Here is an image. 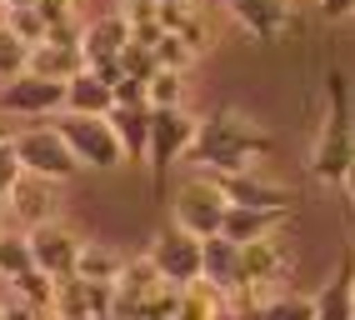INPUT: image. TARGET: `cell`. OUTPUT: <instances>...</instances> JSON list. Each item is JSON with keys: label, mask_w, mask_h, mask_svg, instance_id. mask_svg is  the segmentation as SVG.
Here are the masks:
<instances>
[{"label": "cell", "mask_w": 355, "mask_h": 320, "mask_svg": "<svg viewBox=\"0 0 355 320\" xmlns=\"http://www.w3.org/2000/svg\"><path fill=\"white\" fill-rule=\"evenodd\" d=\"M35 265L31 256V235L26 231H0V281H15Z\"/></svg>", "instance_id": "cb8c5ba5"}, {"label": "cell", "mask_w": 355, "mask_h": 320, "mask_svg": "<svg viewBox=\"0 0 355 320\" xmlns=\"http://www.w3.org/2000/svg\"><path fill=\"white\" fill-rule=\"evenodd\" d=\"M15 135V125H6V116H0V141H10Z\"/></svg>", "instance_id": "74e56055"}, {"label": "cell", "mask_w": 355, "mask_h": 320, "mask_svg": "<svg viewBox=\"0 0 355 320\" xmlns=\"http://www.w3.org/2000/svg\"><path fill=\"white\" fill-rule=\"evenodd\" d=\"M185 96H191V71H171V65H155V75L146 80V100H150V110L185 105Z\"/></svg>", "instance_id": "7402d4cb"}, {"label": "cell", "mask_w": 355, "mask_h": 320, "mask_svg": "<svg viewBox=\"0 0 355 320\" xmlns=\"http://www.w3.org/2000/svg\"><path fill=\"white\" fill-rule=\"evenodd\" d=\"M270 150H275V141L266 125H255L241 110H210V116H200V135L185 150V166L210 170V175H230V170H250V160L270 155Z\"/></svg>", "instance_id": "6da1fadb"}, {"label": "cell", "mask_w": 355, "mask_h": 320, "mask_svg": "<svg viewBox=\"0 0 355 320\" xmlns=\"http://www.w3.org/2000/svg\"><path fill=\"white\" fill-rule=\"evenodd\" d=\"M0 215H6V195H0Z\"/></svg>", "instance_id": "ab89813d"}, {"label": "cell", "mask_w": 355, "mask_h": 320, "mask_svg": "<svg viewBox=\"0 0 355 320\" xmlns=\"http://www.w3.org/2000/svg\"><path fill=\"white\" fill-rule=\"evenodd\" d=\"M65 110H80V116H110V110H115V85L101 80L90 65H80V71L65 80Z\"/></svg>", "instance_id": "2e32d148"}, {"label": "cell", "mask_w": 355, "mask_h": 320, "mask_svg": "<svg viewBox=\"0 0 355 320\" xmlns=\"http://www.w3.org/2000/svg\"><path fill=\"white\" fill-rule=\"evenodd\" d=\"M0 6H6V10H10V6H35V0H0Z\"/></svg>", "instance_id": "f35d334b"}, {"label": "cell", "mask_w": 355, "mask_h": 320, "mask_svg": "<svg viewBox=\"0 0 355 320\" xmlns=\"http://www.w3.org/2000/svg\"><path fill=\"white\" fill-rule=\"evenodd\" d=\"M45 320H85V315H70V310H45Z\"/></svg>", "instance_id": "8d00e7d4"}, {"label": "cell", "mask_w": 355, "mask_h": 320, "mask_svg": "<svg viewBox=\"0 0 355 320\" xmlns=\"http://www.w3.org/2000/svg\"><path fill=\"white\" fill-rule=\"evenodd\" d=\"M125 45H130V20H125V10H110V15H101V20H90V26H85L80 55H85V65H101L110 55H121Z\"/></svg>", "instance_id": "9a60e30c"}, {"label": "cell", "mask_w": 355, "mask_h": 320, "mask_svg": "<svg viewBox=\"0 0 355 320\" xmlns=\"http://www.w3.org/2000/svg\"><path fill=\"white\" fill-rule=\"evenodd\" d=\"M121 265H125L121 250H110L101 240H85L80 245V260H76V281H85V285H115Z\"/></svg>", "instance_id": "ffe728a7"}, {"label": "cell", "mask_w": 355, "mask_h": 320, "mask_svg": "<svg viewBox=\"0 0 355 320\" xmlns=\"http://www.w3.org/2000/svg\"><path fill=\"white\" fill-rule=\"evenodd\" d=\"M15 155H20V170H31L40 180H55V186L76 180V170H80L76 150L65 145V135L55 125H26V130H15Z\"/></svg>", "instance_id": "52a82bcc"}, {"label": "cell", "mask_w": 355, "mask_h": 320, "mask_svg": "<svg viewBox=\"0 0 355 320\" xmlns=\"http://www.w3.org/2000/svg\"><path fill=\"white\" fill-rule=\"evenodd\" d=\"M220 190L230 205H255V211H295V190L291 186H275V180L255 175V170H230V175H216Z\"/></svg>", "instance_id": "7c38bea8"}, {"label": "cell", "mask_w": 355, "mask_h": 320, "mask_svg": "<svg viewBox=\"0 0 355 320\" xmlns=\"http://www.w3.org/2000/svg\"><path fill=\"white\" fill-rule=\"evenodd\" d=\"M340 190L355 200V160H350V166H345V175H340Z\"/></svg>", "instance_id": "d590c367"}, {"label": "cell", "mask_w": 355, "mask_h": 320, "mask_svg": "<svg viewBox=\"0 0 355 320\" xmlns=\"http://www.w3.org/2000/svg\"><path fill=\"white\" fill-rule=\"evenodd\" d=\"M200 281L216 285L225 301H235L241 295V245H235L230 235H205L200 240Z\"/></svg>", "instance_id": "4fadbf2b"}, {"label": "cell", "mask_w": 355, "mask_h": 320, "mask_svg": "<svg viewBox=\"0 0 355 320\" xmlns=\"http://www.w3.org/2000/svg\"><path fill=\"white\" fill-rule=\"evenodd\" d=\"M6 26L26 40V45H40L45 35H51V26H45V15H40V6H10L6 10Z\"/></svg>", "instance_id": "4316f807"}, {"label": "cell", "mask_w": 355, "mask_h": 320, "mask_svg": "<svg viewBox=\"0 0 355 320\" xmlns=\"http://www.w3.org/2000/svg\"><path fill=\"white\" fill-rule=\"evenodd\" d=\"M225 315H230V301H225L216 285L196 281V285H180V290H175L171 320H225Z\"/></svg>", "instance_id": "d6986e66"}, {"label": "cell", "mask_w": 355, "mask_h": 320, "mask_svg": "<svg viewBox=\"0 0 355 320\" xmlns=\"http://www.w3.org/2000/svg\"><path fill=\"white\" fill-rule=\"evenodd\" d=\"M80 65H85L80 51H60V45H31V65H26V71L51 75V80H70Z\"/></svg>", "instance_id": "603a6c76"}, {"label": "cell", "mask_w": 355, "mask_h": 320, "mask_svg": "<svg viewBox=\"0 0 355 320\" xmlns=\"http://www.w3.org/2000/svg\"><path fill=\"white\" fill-rule=\"evenodd\" d=\"M0 320H45V310H40V305H31V301H20V295L10 290V301L0 305Z\"/></svg>", "instance_id": "d6a6232c"}, {"label": "cell", "mask_w": 355, "mask_h": 320, "mask_svg": "<svg viewBox=\"0 0 355 320\" xmlns=\"http://www.w3.org/2000/svg\"><path fill=\"white\" fill-rule=\"evenodd\" d=\"M65 110V80L51 75H15L0 85V116H26V121H45V116H60Z\"/></svg>", "instance_id": "9c48e42d"}, {"label": "cell", "mask_w": 355, "mask_h": 320, "mask_svg": "<svg viewBox=\"0 0 355 320\" xmlns=\"http://www.w3.org/2000/svg\"><path fill=\"white\" fill-rule=\"evenodd\" d=\"M115 6H125V0H115Z\"/></svg>", "instance_id": "b9f144b4"}, {"label": "cell", "mask_w": 355, "mask_h": 320, "mask_svg": "<svg viewBox=\"0 0 355 320\" xmlns=\"http://www.w3.org/2000/svg\"><path fill=\"white\" fill-rule=\"evenodd\" d=\"M175 35L191 45L196 55H205V51H210V20H205L200 10H185V15H180V26H175Z\"/></svg>", "instance_id": "f1b7e54d"}, {"label": "cell", "mask_w": 355, "mask_h": 320, "mask_svg": "<svg viewBox=\"0 0 355 320\" xmlns=\"http://www.w3.org/2000/svg\"><path fill=\"white\" fill-rule=\"evenodd\" d=\"M350 160H355V90H350V75L340 65H330V75H325V121H320L315 150H311V175L320 186H340Z\"/></svg>", "instance_id": "7a4b0ae2"}, {"label": "cell", "mask_w": 355, "mask_h": 320, "mask_svg": "<svg viewBox=\"0 0 355 320\" xmlns=\"http://www.w3.org/2000/svg\"><path fill=\"white\" fill-rule=\"evenodd\" d=\"M350 320H355V305H350Z\"/></svg>", "instance_id": "60d3db41"}, {"label": "cell", "mask_w": 355, "mask_h": 320, "mask_svg": "<svg viewBox=\"0 0 355 320\" xmlns=\"http://www.w3.org/2000/svg\"><path fill=\"white\" fill-rule=\"evenodd\" d=\"M26 65H31V45L0 20V85L15 80V75H26Z\"/></svg>", "instance_id": "484cf974"}, {"label": "cell", "mask_w": 355, "mask_h": 320, "mask_svg": "<svg viewBox=\"0 0 355 320\" xmlns=\"http://www.w3.org/2000/svg\"><path fill=\"white\" fill-rule=\"evenodd\" d=\"M105 121L115 130V141H121L125 160H146V145H150V105H115Z\"/></svg>", "instance_id": "e0dca14e"}, {"label": "cell", "mask_w": 355, "mask_h": 320, "mask_svg": "<svg viewBox=\"0 0 355 320\" xmlns=\"http://www.w3.org/2000/svg\"><path fill=\"white\" fill-rule=\"evenodd\" d=\"M245 320H315V295H266V301H255L245 310Z\"/></svg>", "instance_id": "44dd1931"}, {"label": "cell", "mask_w": 355, "mask_h": 320, "mask_svg": "<svg viewBox=\"0 0 355 320\" xmlns=\"http://www.w3.org/2000/svg\"><path fill=\"white\" fill-rule=\"evenodd\" d=\"M40 15H45V26H60V20H76V6L70 0H35Z\"/></svg>", "instance_id": "836d02e7"}, {"label": "cell", "mask_w": 355, "mask_h": 320, "mask_svg": "<svg viewBox=\"0 0 355 320\" xmlns=\"http://www.w3.org/2000/svg\"><path fill=\"white\" fill-rule=\"evenodd\" d=\"M150 260L160 270V281L165 285H196L200 281V235H191L185 225H160L155 240H150Z\"/></svg>", "instance_id": "ba28073f"}, {"label": "cell", "mask_w": 355, "mask_h": 320, "mask_svg": "<svg viewBox=\"0 0 355 320\" xmlns=\"http://www.w3.org/2000/svg\"><path fill=\"white\" fill-rule=\"evenodd\" d=\"M150 51H155V65H171V71H191V65L200 60L196 51H191V45H185L175 30H165L155 45H150Z\"/></svg>", "instance_id": "83f0119b"}, {"label": "cell", "mask_w": 355, "mask_h": 320, "mask_svg": "<svg viewBox=\"0 0 355 320\" xmlns=\"http://www.w3.org/2000/svg\"><path fill=\"white\" fill-rule=\"evenodd\" d=\"M26 235H31V256H35V265L45 276H55V281L76 276V260H80V245H85L80 231H70L65 220H45V225H35Z\"/></svg>", "instance_id": "30bf717a"}, {"label": "cell", "mask_w": 355, "mask_h": 320, "mask_svg": "<svg viewBox=\"0 0 355 320\" xmlns=\"http://www.w3.org/2000/svg\"><path fill=\"white\" fill-rule=\"evenodd\" d=\"M171 211H175V225H185L191 235H216L220 231V220L230 211V200L220 190V180L210 175V170H191V175H180V186L171 195Z\"/></svg>", "instance_id": "5b68a950"}, {"label": "cell", "mask_w": 355, "mask_h": 320, "mask_svg": "<svg viewBox=\"0 0 355 320\" xmlns=\"http://www.w3.org/2000/svg\"><path fill=\"white\" fill-rule=\"evenodd\" d=\"M291 220V211H255V205H230L225 220H220V235H230L235 245H245L266 231H280V225Z\"/></svg>", "instance_id": "ac0fdd59"}, {"label": "cell", "mask_w": 355, "mask_h": 320, "mask_svg": "<svg viewBox=\"0 0 355 320\" xmlns=\"http://www.w3.org/2000/svg\"><path fill=\"white\" fill-rule=\"evenodd\" d=\"M55 130L65 135V145L76 150L80 170H121L125 166V150L115 141V130L105 116H80V110H60Z\"/></svg>", "instance_id": "8992f818"}, {"label": "cell", "mask_w": 355, "mask_h": 320, "mask_svg": "<svg viewBox=\"0 0 355 320\" xmlns=\"http://www.w3.org/2000/svg\"><path fill=\"white\" fill-rule=\"evenodd\" d=\"M320 15L325 20H345V15H355V0H320Z\"/></svg>", "instance_id": "e575fe53"}, {"label": "cell", "mask_w": 355, "mask_h": 320, "mask_svg": "<svg viewBox=\"0 0 355 320\" xmlns=\"http://www.w3.org/2000/svg\"><path fill=\"white\" fill-rule=\"evenodd\" d=\"M20 180V155H15V135L10 141H0V195Z\"/></svg>", "instance_id": "4dcf8cb0"}, {"label": "cell", "mask_w": 355, "mask_h": 320, "mask_svg": "<svg viewBox=\"0 0 355 320\" xmlns=\"http://www.w3.org/2000/svg\"><path fill=\"white\" fill-rule=\"evenodd\" d=\"M55 195H60L55 180H40V175H31V170H20V180L6 190V211L15 215L20 231H35V225L55 220Z\"/></svg>", "instance_id": "8fae6325"}, {"label": "cell", "mask_w": 355, "mask_h": 320, "mask_svg": "<svg viewBox=\"0 0 355 320\" xmlns=\"http://www.w3.org/2000/svg\"><path fill=\"white\" fill-rule=\"evenodd\" d=\"M115 105H150L146 100V80H140V75H121V80H115Z\"/></svg>", "instance_id": "1f68e13d"}, {"label": "cell", "mask_w": 355, "mask_h": 320, "mask_svg": "<svg viewBox=\"0 0 355 320\" xmlns=\"http://www.w3.org/2000/svg\"><path fill=\"white\" fill-rule=\"evenodd\" d=\"M121 71L150 80V75H155V51H150V45H140V40H130L125 51H121Z\"/></svg>", "instance_id": "f546056e"}, {"label": "cell", "mask_w": 355, "mask_h": 320, "mask_svg": "<svg viewBox=\"0 0 355 320\" xmlns=\"http://www.w3.org/2000/svg\"><path fill=\"white\" fill-rule=\"evenodd\" d=\"M230 15L255 35V40H286L295 30V15H291V0H225Z\"/></svg>", "instance_id": "5bb4252c"}, {"label": "cell", "mask_w": 355, "mask_h": 320, "mask_svg": "<svg viewBox=\"0 0 355 320\" xmlns=\"http://www.w3.org/2000/svg\"><path fill=\"white\" fill-rule=\"evenodd\" d=\"M55 285H60V281H55V276H45L40 265H31L26 276H15V281H10V290L20 295V301H31V305H40V310H55Z\"/></svg>", "instance_id": "d4e9b609"}, {"label": "cell", "mask_w": 355, "mask_h": 320, "mask_svg": "<svg viewBox=\"0 0 355 320\" xmlns=\"http://www.w3.org/2000/svg\"><path fill=\"white\" fill-rule=\"evenodd\" d=\"M291 270H295V245L280 235V231H266V235L245 240L241 245V295L230 301V315H245L260 301V290L286 285Z\"/></svg>", "instance_id": "3957f363"}, {"label": "cell", "mask_w": 355, "mask_h": 320, "mask_svg": "<svg viewBox=\"0 0 355 320\" xmlns=\"http://www.w3.org/2000/svg\"><path fill=\"white\" fill-rule=\"evenodd\" d=\"M200 135V116H191L185 105H165V110H150V145H146V160H150V186L165 190V175H171L175 160H185V150L196 145Z\"/></svg>", "instance_id": "277c9868"}]
</instances>
